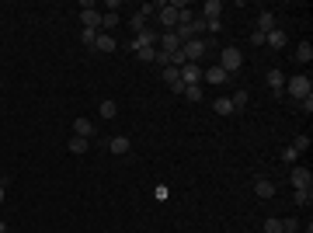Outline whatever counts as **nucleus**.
<instances>
[{"label":"nucleus","instance_id":"nucleus-1","mask_svg":"<svg viewBox=\"0 0 313 233\" xmlns=\"http://www.w3.org/2000/svg\"><path fill=\"white\" fill-rule=\"evenodd\" d=\"M285 91H289L296 101H303V97H310L313 84H310V77H306V73H296L293 80H285Z\"/></svg>","mask_w":313,"mask_h":233},{"label":"nucleus","instance_id":"nucleus-2","mask_svg":"<svg viewBox=\"0 0 313 233\" xmlns=\"http://www.w3.org/2000/svg\"><path fill=\"white\" fill-rule=\"evenodd\" d=\"M219 66H223L226 73H237V70L244 66V53H240L237 45H226V49H223V56H219Z\"/></svg>","mask_w":313,"mask_h":233},{"label":"nucleus","instance_id":"nucleus-3","mask_svg":"<svg viewBox=\"0 0 313 233\" xmlns=\"http://www.w3.org/2000/svg\"><path fill=\"white\" fill-rule=\"evenodd\" d=\"M289 181H293V188H296V192H313V174L306 171V167H293Z\"/></svg>","mask_w":313,"mask_h":233},{"label":"nucleus","instance_id":"nucleus-4","mask_svg":"<svg viewBox=\"0 0 313 233\" xmlns=\"http://www.w3.org/2000/svg\"><path fill=\"white\" fill-rule=\"evenodd\" d=\"M181 53H185L188 63H198V59L205 56V39H188L185 45H181Z\"/></svg>","mask_w":313,"mask_h":233},{"label":"nucleus","instance_id":"nucleus-5","mask_svg":"<svg viewBox=\"0 0 313 233\" xmlns=\"http://www.w3.org/2000/svg\"><path fill=\"white\" fill-rule=\"evenodd\" d=\"M156 11H160V24H164V32H174V28H177V7H174V4H160Z\"/></svg>","mask_w":313,"mask_h":233},{"label":"nucleus","instance_id":"nucleus-6","mask_svg":"<svg viewBox=\"0 0 313 233\" xmlns=\"http://www.w3.org/2000/svg\"><path fill=\"white\" fill-rule=\"evenodd\" d=\"M156 42H160V35L150 32V28H143V32H136V39H133V53H136V49H153Z\"/></svg>","mask_w":313,"mask_h":233},{"label":"nucleus","instance_id":"nucleus-7","mask_svg":"<svg viewBox=\"0 0 313 233\" xmlns=\"http://www.w3.org/2000/svg\"><path fill=\"white\" fill-rule=\"evenodd\" d=\"M80 21H84V28H94V32H101V11H94V4H84Z\"/></svg>","mask_w":313,"mask_h":233},{"label":"nucleus","instance_id":"nucleus-8","mask_svg":"<svg viewBox=\"0 0 313 233\" xmlns=\"http://www.w3.org/2000/svg\"><path fill=\"white\" fill-rule=\"evenodd\" d=\"M198 80H202V66H198V63H185V66H181V84H185V87H195Z\"/></svg>","mask_w":313,"mask_h":233},{"label":"nucleus","instance_id":"nucleus-9","mask_svg":"<svg viewBox=\"0 0 313 233\" xmlns=\"http://www.w3.org/2000/svg\"><path fill=\"white\" fill-rule=\"evenodd\" d=\"M275 192H278V188H275L272 177H261V174L254 177V195H257V198H272Z\"/></svg>","mask_w":313,"mask_h":233},{"label":"nucleus","instance_id":"nucleus-10","mask_svg":"<svg viewBox=\"0 0 313 233\" xmlns=\"http://www.w3.org/2000/svg\"><path fill=\"white\" fill-rule=\"evenodd\" d=\"M177 49H181L177 35H174V32H164V35H160V53H164V56H174Z\"/></svg>","mask_w":313,"mask_h":233},{"label":"nucleus","instance_id":"nucleus-11","mask_svg":"<svg viewBox=\"0 0 313 233\" xmlns=\"http://www.w3.org/2000/svg\"><path fill=\"white\" fill-rule=\"evenodd\" d=\"M285 32H282V28H278V24H275L272 32H268V35H265V45H272V49H285Z\"/></svg>","mask_w":313,"mask_h":233},{"label":"nucleus","instance_id":"nucleus-12","mask_svg":"<svg viewBox=\"0 0 313 233\" xmlns=\"http://www.w3.org/2000/svg\"><path fill=\"white\" fill-rule=\"evenodd\" d=\"M202 80H209V84H226L230 73H226L223 66H209V70H202Z\"/></svg>","mask_w":313,"mask_h":233},{"label":"nucleus","instance_id":"nucleus-13","mask_svg":"<svg viewBox=\"0 0 313 233\" xmlns=\"http://www.w3.org/2000/svg\"><path fill=\"white\" fill-rule=\"evenodd\" d=\"M129 146H133L129 136H112V139H108V150H112L115 157H125V153H129Z\"/></svg>","mask_w":313,"mask_h":233},{"label":"nucleus","instance_id":"nucleus-14","mask_svg":"<svg viewBox=\"0 0 313 233\" xmlns=\"http://www.w3.org/2000/svg\"><path fill=\"white\" fill-rule=\"evenodd\" d=\"M94 133H98V129H94V122H87V118H77V122H73V136L94 139Z\"/></svg>","mask_w":313,"mask_h":233},{"label":"nucleus","instance_id":"nucleus-15","mask_svg":"<svg viewBox=\"0 0 313 233\" xmlns=\"http://www.w3.org/2000/svg\"><path fill=\"white\" fill-rule=\"evenodd\" d=\"M219 14H223V4H219V0H205V4H202V18L205 21H219Z\"/></svg>","mask_w":313,"mask_h":233},{"label":"nucleus","instance_id":"nucleus-16","mask_svg":"<svg viewBox=\"0 0 313 233\" xmlns=\"http://www.w3.org/2000/svg\"><path fill=\"white\" fill-rule=\"evenodd\" d=\"M272 28H275V14H272V11H261V14H257V28H254V32L268 35Z\"/></svg>","mask_w":313,"mask_h":233},{"label":"nucleus","instance_id":"nucleus-17","mask_svg":"<svg viewBox=\"0 0 313 233\" xmlns=\"http://www.w3.org/2000/svg\"><path fill=\"white\" fill-rule=\"evenodd\" d=\"M94 49H98V53H115V39H112V32H98Z\"/></svg>","mask_w":313,"mask_h":233},{"label":"nucleus","instance_id":"nucleus-18","mask_svg":"<svg viewBox=\"0 0 313 233\" xmlns=\"http://www.w3.org/2000/svg\"><path fill=\"white\" fill-rule=\"evenodd\" d=\"M268 87L282 94V91H285V73H282V70H268Z\"/></svg>","mask_w":313,"mask_h":233},{"label":"nucleus","instance_id":"nucleus-19","mask_svg":"<svg viewBox=\"0 0 313 233\" xmlns=\"http://www.w3.org/2000/svg\"><path fill=\"white\" fill-rule=\"evenodd\" d=\"M87 146H91V139H84V136H70V143H66L70 153H87Z\"/></svg>","mask_w":313,"mask_h":233},{"label":"nucleus","instance_id":"nucleus-20","mask_svg":"<svg viewBox=\"0 0 313 233\" xmlns=\"http://www.w3.org/2000/svg\"><path fill=\"white\" fill-rule=\"evenodd\" d=\"M216 112H219V115H237L230 97H216Z\"/></svg>","mask_w":313,"mask_h":233},{"label":"nucleus","instance_id":"nucleus-21","mask_svg":"<svg viewBox=\"0 0 313 233\" xmlns=\"http://www.w3.org/2000/svg\"><path fill=\"white\" fill-rule=\"evenodd\" d=\"M296 56H299V63H310V59H313V45H310V42H299Z\"/></svg>","mask_w":313,"mask_h":233},{"label":"nucleus","instance_id":"nucleus-22","mask_svg":"<svg viewBox=\"0 0 313 233\" xmlns=\"http://www.w3.org/2000/svg\"><path fill=\"white\" fill-rule=\"evenodd\" d=\"M202 32H209V21L202 18V14H195L192 18V35H202Z\"/></svg>","mask_w":313,"mask_h":233},{"label":"nucleus","instance_id":"nucleus-23","mask_svg":"<svg viewBox=\"0 0 313 233\" xmlns=\"http://www.w3.org/2000/svg\"><path fill=\"white\" fill-rule=\"evenodd\" d=\"M115 115H118L115 101H101V118H115Z\"/></svg>","mask_w":313,"mask_h":233},{"label":"nucleus","instance_id":"nucleus-24","mask_svg":"<svg viewBox=\"0 0 313 233\" xmlns=\"http://www.w3.org/2000/svg\"><path fill=\"white\" fill-rule=\"evenodd\" d=\"M115 24H118V14H115V11H105V14H101V28H108V32H112Z\"/></svg>","mask_w":313,"mask_h":233},{"label":"nucleus","instance_id":"nucleus-25","mask_svg":"<svg viewBox=\"0 0 313 233\" xmlns=\"http://www.w3.org/2000/svg\"><path fill=\"white\" fill-rule=\"evenodd\" d=\"M164 80H167V87L177 84V80H181V70H177V66H164Z\"/></svg>","mask_w":313,"mask_h":233},{"label":"nucleus","instance_id":"nucleus-26","mask_svg":"<svg viewBox=\"0 0 313 233\" xmlns=\"http://www.w3.org/2000/svg\"><path fill=\"white\" fill-rule=\"evenodd\" d=\"M261 233H282V219H265V226H261Z\"/></svg>","mask_w":313,"mask_h":233},{"label":"nucleus","instance_id":"nucleus-27","mask_svg":"<svg viewBox=\"0 0 313 233\" xmlns=\"http://www.w3.org/2000/svg\"><path fill=\"white\" fill-rule=\"evenodd\" d=\"M293 150H296V153L310 150V136H306V133H303V136H296V139H293Z\"/></svg>","mask_w":313,"mask_h":233},{"label":"nucleus","instance_id":"nucleus-28","mask_svg":"<svg viewBox=\"0 0 313 233\" xmlns=\"http://www.w3.org/2000/svg\"><path fill=\"white\" fill-rule=\"evenodd\" d=\"M139 63H156V49H136Z\"/></svg>","mask_w":313,"mask_h":233},{"label":"nucleus","instance_id":"nucleus-29","mask_svg":"<svg viewBox=\"0 0 313 233\" xmlns=\"http://www.w3.org/2000/svg\"><path fill=\"white\" fill-rule=\"evenodd\" d=\"M80 39H84V45H91V49H94V42H98V32H94V28H84V32H80Z\"/></svg>","mask_w":313,"mask_h":233},{"label":"nucleus","instance_id":"nucleus-30","mask_svg":"<svg viewBox=\"0 0 313 233\" xmlns=\"http://www.w3.org/2000/svg\"><path fill=\"white\" fill-rule=\"evenodd\" d=\"M230 101H233V112H240V108L247 105V91H237V94L230 97Z\"/></svg>","mask_w":313,"mask_h":233},{"label":"nucleus","instance_id":"nucleus-31","mask_svg":"<svg viewBox=\"0 0 313 233\" xmlns=\"http://www.w3.org/2000/svg\"><path fill=\"white\" fill-rule=\"evenodd\" d=\"M310 198H313L310 192H293V202H296V205H310Z\"/></svg>","mask_w":313,"mask_h":233},{"label":"nucleus","instance_id":"nucleus-32","mask_svg":"<svg viewBox=\"0 0 313 233\" xmlns=\"http://www.w3.org/2000/svg\"><path fill=\"white\" fill-rule=\"evenodd\" d=\"M282 233H299V223H296L293 216H289V219H282Z\"/></svg>","mask_w":313,"mask_h":233},{"label":"nucleus","instance_id":"nucleus-33","mask_svg":"<svg viewBox=\"0 0 313 233\" xmlns=\"http://www.w3.org/2000/svg\"><path fill=\"white\" fill-rule=\"evenodd\" d=\"M185 97H188V101H202V87H185Z\"/></svg>","mask_w":313,"mask_h":233},{"label":"nucleus","instance_id":"nucleus-34","mask_svg":"<svg viewBox=\"0 0 313 233\" xmlns=\"http://www.w3.org/2000/svg\"><path fill=\"white\" fill-rule=\"evenodd\" d=\"M296 157H299V153H296L293 146H285V150H282V160H285V164H293V167H296Z\"/></svg>","mask_w":313,"mask_h":233},{"label":"nucleus","instance_id":"nucleus-35","mask_svg":"<svg viewBox=\"0 0 313 233\" xmlns=\"http://www.w3.org/2000/svg\"><path fill=\"white\" fill-rule=\"evenodd\" d=\"M133 28H136V32H143V28H146V18H143L139 11H136V14H133Z\"/></svg>","mask_w":313,"mask_h":233},{"label":"nucleus","instance_id":"nucleus-36","mask_svg":"<svg viewBox=\"0 0 313 233\" xmlns=\"http://www.w3.org/2000/svg\"><path fill=\"white\" fill-rule=\"evenodd\" d=\"M4 198H7V177H0V205H4Z\"/></svg>","mask_w":313,"mask_h":233},{"label":"nucleus","instance_id":"nucleus-37","mask_svg":"<svg viewBox=\"0 0 313 233\" xmlns=\"http://www.w3.org/2000/svg\"><path fill=\"white\" fill-rule=\"evenodd\" d=\"M0 233H7V226H4V223H0Z\"/></svg>","mask_w":313,"mask_h":233}]
</instances>
